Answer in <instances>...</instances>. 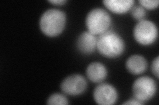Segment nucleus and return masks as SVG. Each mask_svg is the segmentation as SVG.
Wrapping results in <instances>:
<instances>
[{
  "label": "nucleus",
  "mask_w": 159,
  "mask_h": 105,
  "mask_svg": "<svg viewBox=\"0 0 159 105\" xmlns=\"http://www.w3.org/2000/svg\"><path fill=\"white\" fill-rule=\"evenodd\" d=\"M158 63H159V57H157L155 59L153 60V61L151 64V71L152 74L155 75L157 78H158Z\"/></svg>",
  "instance_id": "15"
},
{
  "label": "nucleus",
  "mask_w": 159,
  "mask_h": 105,
  "mask_svg": "<svg viewBox=\"0 0 159 105\" xmlns=\"http://www.w3.org/2000/svg\"><path fill=\"white\" fill-rule=\"evenodd\" d=\"M66 15L61 10L49 9L44 11L39 21L41 32L48 37H56L61 34L66 26Z\"/></svg>",
  "instance_id": "2"
},
{
  "label": "nucleus",
  "mask_w": 159,
  "mask_h": 105,
  "mask_svg": "<svg viewBox=\"0 0 159 105\" xmlns=\"http://www.w3.org/2000/svg\"><path fill=\"white\" fill-rule=\"evenodd\" d=\"M86 73L87 78L91 82L100 83L107 76V69L102 63L93 62L88 65Z\"/></svg>",
  "instance_id": "9"
},
{
  "label": "nucleus",
  "mask_w": 159,
  "mask_h": 105,
  "mask_svg": "<svg viewBox=\"0 0 159 105\" xmlns=\"http://www.w3.org/2000/svg\"><path fill=\"white\" fill-rule=\"evenodd\" d=\"M103 3L106 7L116 14H124L130 11L134 6V0H104Z\"/></svg>",
  "instance_id": "11"
},
{
  "label": "nucleus",
  "mask_w": 159,
  "mask_h": 105,
  "mask_svg": "<svg viewBox=\"0 0 159 105\" xmlns=\"http://www.w3.org/2000/svg\"><path fill=\"white\" fill-rule=\"evenodd\" d=\"M132 17L138 21L145 19L146 16L145 9L141 6H134L130 10Z\"/></svg>",
  "instance_id": "13"
},
{
  "label": "nucleus",
  "mask_w": 159,
  "mask_h": 105,
  "mask_svg": "<svg viewBox=\"0 0 159 105\" xmlns=\"http://www.w3.org/2000/svg\"><path fill=\"white\" fill-rule=\"evenodd\" d=\"M96 49L102 56L114 59L123 54L125 50V43L120 35L109 30L97 38Z\"/></svg>",
  "instance_id": "1"
},
{
  "label": "nucleus",
  "mask_w": 159,
  "mask_h": 105,
  "mask_svg": "<svg viewBox=\"0 0 159 105\" xmlns=\"http://www.w3.org/2000/svg\"><path fill=\"white\" fill-rule=\"evenodd\" d=\"M139 3L143 8L151 10L158 7L159 4L158 0H140L139 1Z\"/></svg>",
  "instance_id": "14"
},
{
  "label": "nucleus",
  "mask_w": 159,
  "mask_h": 105,
  "mask_svg": "<svg viewBox=\"0 0 159 105\" xmlns=\"http://www.w3.org/2000/svg\"><path fill=\"white\" fill-rule=\"evenodd\" d=\"M47 104H68L69 102L66 97L63 94L55 93L50 96L47 101Z\"/></svg>",
  "instance_id": "12"
},
{
  "label": "nucleus",
  "mask_w": 159,
  "mask_h": 105,
  "mask_svg": "<svg viewBox=\"0 0 159 105\" xmlns=\"http://www.w3.org/2000/svg\"><path fill=\"white\" fill-rule=\"evenodd\" d=\"M93 97L94 101L98 104L111 105L117 101L118 93L112 85L100 83L94 89Z\"/></svg>",
  "instance_id": "7"
},
{
  "label": "nucleus",
  "mask_w": 159,
  "mask_h": 105,
  "mask_svg": "<svg viewBox=\"0 0 159 105\" xmlns=\"http://www.w3.org/2000/svg\"><path fill=\"white\" fill-rule=\"evenodd\" d=\"M86 79L80 74H72L64 78L61 83V91L70 96H78L87 89Z\"/></svg>",
  "instance_id": "6"
},
{
  "label": "nucleus",
  "mask_w": 159,
  "mask_h": 105,
  "mask_svg": "<svg viewBox=\"0 0 159 105\" xmlns=\"http://www.w3.org/2000/svg\"><path fill=\"white\" fill-rule=\"evenodd\" d=\"M123 104H136V105H141V104H143L142 103H141L140 101H139L137 99H136L135 98H133L131 99H129L128 101L124 102L123 103Z\"/></svg>",
  "instance_id": "16"
},
{
  "label": "nucleus",
  "mask_w": 159,
  "mask_h": 105,
  "mask_svg": "<svg viewBox=\"0 0 159 105\" xmlns=\"http://www.w3.org/2000/svg\"><path fill=\"white\" fill-rule=\"evenodd\" d=\"M157 89L156 82L147 76L137 78L134 82L132 87L134 98L143 104H145L155 95Z\"/></svg>",
  "instance_id": "5"
},
{
  "label": "nucleus",
  "mask_w": 159,
  "mask_h": 105,
  "mask_svg": "<svg viewBox=\"0 0 159 105\" xmlns=\"http://www.w3.org/2000/svg\"><path fill=\"white\" fill-rule=\"evenodd\" d=\"M97 38L88 31L82 32L76 41V47L84 55H90L96 49Z\"/></svg>",
  "instance_id": "8"
},
{
  "label": "nucleus",
  "mask_w": 159,
  "mask_h": 105,
  "mask_svg": "<svg viewBox=\"0 0 159 105\" xmlns=\"http://www.w3.org/2000/svg\"><path fill=\"white\" fill-rule=\"evenodd\" d=\"M125 67L129 73L136 76L146 71L148 63L146 59L142 55H133L127 60Z\"/></svg>",
  "instance_id": "10"
},
{
  "label": "nucleus",
  "mask_w": 159,
  "mask_h": 105,
  "mask_svg": "<svg viewBox=\"0 0 159 105\" xmlns=\"http://www.w3.org/2000/svg\"><path fill=\"white\" fill-rule=\"evenodd\" d=\"M133 36L139 44L150 46L156 42L158 37V29L156 24L148 20H141L134 27Z\"/></svg>",
  "instance_id": "4"
},
{
  "label": "nucleus",
  "mask_w": 159,
  "mask_h": 105,
  "mask_svg": "<svg viewBox=\"0 0 159 105\" xmlns=\"http://www.w3.org/2000/svg\"><path fill=\"white\" fill-rule=\"evenodd\" d=\"M48 2L56 5V6H62V5L65 4L67 1L66 0H49Z\"/></svg>",
  "instance_id": "17"
},
{
  "label": "nucleus",
  "mask_w": 159,
  "mask_h": 105,
  "mask_svg": "<svg viewBox=\"0 0 159 105\" xmlns=\"http://www.w3.org/2000/svg\"><path fill=\"white\" fill-rule=\"evenodd\" d=\"M111 18L107 11L102 8H94L89 11L86 18L88 31L95 35H101L109 30Z\"/></svg>",
  "instance_id": "3"
}]
</instances>
